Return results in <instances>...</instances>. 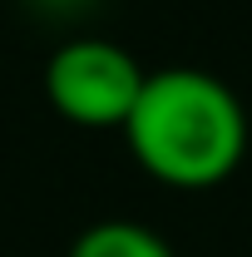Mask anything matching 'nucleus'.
Returning a JSON list of instances; mask_svg holds the SVG:
<instances>
[{
    "mask_svg": "<svg viewBox=\"0 0 252 257\" xmlns=\"http://www.w3.org/2000/svg\"><path fill=\"white\" fill-rule=\"evenodd\" d=\"M134 163L178 193H208L227 183L247 154V109L213 69L163 64L149 69L139 104L119 128Z\"/></svg>",
    "mask_w": 252,
    "mask_h": 257,
    "instance_id": "obj_1",
    "label": "nucleus"
},
{
    "mask_svg": "<svg viewBox=\"0 0 252 257\" xmlns=\"http://www.w3.org/2000/svg\"><path fill=\"white\" fill-rule=\"evenodd\" d=\"M64 257H178L173 242L154 232L149 223H134V218H99L89 223Z\"/></svg>",
    "mask_w": 252,
    "mask_h": 257,
    "instance_id": "obj_3",
    "label": "nucleus"
},
{
    "mask_svg": "<svg viewBox=\"0 0 252 257\" xmlns=\"http://www.w3.org/2000/svg\"><path fill=\"white\" fill-rule=\"evenodd\" d=\"M55 10H69V5H84V0H50Z\"/></svg>",
    "mask_w": 252,
    "mask_h": 257,
    "instance_id": "obj_4",
    "label": "nucleus"
},
{
    "mask_svg": "<svg viewBox=\"0 0 252 257\" xmlns=\"http://www.w3.org/2000/svg\"><path fill=\"white\" fill-rule=\"evenodd\" d=\"M144 79L149 69L134 60V50L104 35H74L45 60L50 109L79 128H124Z\"/></svg>",
    "mask_w": 252,
    "mask_h": 257,
    "instance_id": "obj_2",
    "label": "nucleus"
}]
</instances>
